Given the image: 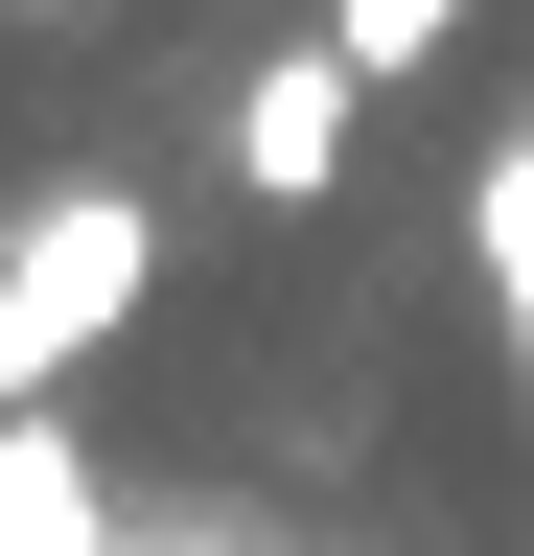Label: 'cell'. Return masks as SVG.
<instances>
[{
    "label": "cell",
    "mask_w": 534,
    "mask_h": 556,
    "mask_svg": "<svg viewBox=\"0 0 534 556\" xmlns=\"http://www.w3.org/2000/svg\"><path fill=\"white\" fill-rule=\"evenodd\" d=\"M349 116H372V70L302 24V47L233 93V186H256V208H325V186H349Z\"/></svg>",
    "instance_id": "7a4b0ae2"
},
{
    "label": "cell",
    "mask_w": 534,
    "mask_h": 556,
    "mask_svg": "<svg viewBox=\"0 0 534 556\" xmlns=\"http://www.w3.org/2000/svg\"><path fill=\"white\" fill-rule=\"evenodd\" d=\"M464 255H488V302H511V371H534V116L488 139V186H464Z\"/></svg>",
    "instance_id": "277c9868"
},
{
    "label": "cell",
    "mask_w": 534,
    "mask_h": 556,
    "mask_svg": "<svg viewBox=\"0 0 534 556\" xmlns=\"http://www.w3.org/2000/svg\"><path fill=\"white\" fill-rule=\"evenodd\" d=\"M325 47H349V70H372V93H419V70L464 47V0H325Z\"/></svg>",
    "instance_id": "5b68a950"
},
{
    "label": "cell",
    "mask_w": 534,
    "mask_h": 556,
    "mask_svg": "<svg viewBox=\"0 0 534 556\" xmlns=\"http://www.w3.org/2000/svg\"><path fill=\"white\" fill-rule=\"evenodd\" d=\"M0 556H116L94 441H71V417H0Z\"/></svg>",
    "instance_id": "3957f363"
},
{
    "label": "cell",
    "mask_w": 534,
    "mask_h": 556,
    "mask_svg": "<svg viewBox=\"0 0 534 556\" xmlns=\"http://www.w3.org/2000/svg\"><path fill=\"white\" fill-rule=\"evenodd\" d=\"M140 278H163V208L116 186V163L0 208V417H71V371L140 325Z\"/></svg>",
    "instance_id": "6da1fadb"
}]
</instances>
